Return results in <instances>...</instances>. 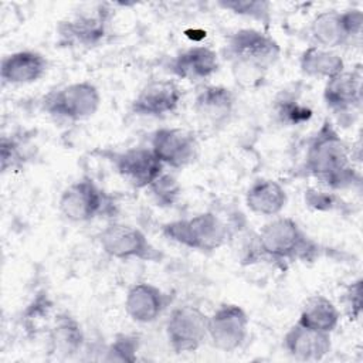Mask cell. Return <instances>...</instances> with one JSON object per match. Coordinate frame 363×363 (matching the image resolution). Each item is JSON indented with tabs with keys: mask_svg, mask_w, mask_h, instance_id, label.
Segmentation results:
<instances>
[{
	"mask_svg": "<svg viewBox=\"0 0 363 363\" xmlns=\"http://www.w3.org/2000/svg\"><path fill=\"white\" fill-rule=\"evenodd\" d=\"M301 170L333 191L352 189L362 180L352 162L349 145L330 118H325L309 138Z\"/></svg>",
	"mask_w": 363,
	"mask_h": 363,
	"instance_id": "cell-1",
	"label": "cell"
},
{
	"mask_svg": "<svg viewBox=\"0 0 363 363\" xmlns=\"http://www.w3.org/2000/svg\"><path fill=\"white\" fill-rule=\"evenodd\" d=\"M223 55L230 62L237 84L242 88H255L278 62L281 45L268 33L244 27L225 35Z\"/></svg>",
	"mask_w": 363,
	"mask_h": 363,
	"instance_id": "cell-2",
	"label": "cell"
},
{
	"mask_svg": "<svg viewBox=\"0 0 363 363\" xmlns=\"http://www.w3.org/2000/svg\"><path fill=\"white\" fill-rule=\"evenodd\" d=\"M264 259L275 262H315L325 248L291 217L277 216L257 233Z\"/></svg>",
	"mask_w": 363,
	"mask_h": 363,
	"instance_id": "cell-3",
	"label": "cell"
},
{
	"mask_svg": "<svg viewBox=\"0 0 363 363\" xmlns=\"http://www.w3.org/2000/svg\"><path fill=\"white\" fill-rule=\"evenodd\" d=\"M160 233L166 240L203 254L220 250L230 237L228 225L214 211L163 223Z\"/></svg>",
	"mask_w": 363,
	"mask_h": 363,
	"instance_id": "cell-4",
	"label": "cell"
},
{
	"mask_svg": "<svg viewBox=\"0 0 363 363\" xmlns=\"http://www.w3.org/2000/svg\"><path fill=\"white\" fill-rule=\"evenodd\" d=\"M102 102L101 92L91 81H77L51 89L41 99V111L55 121L81 122L94 116Z\"/></svg>",
	"mask_w": 363,
	"mask_h": 363,
	"instance_id": "cell-5",
	"label": "cell"
},
{
	"mask_svg": "<svg viewBox=\"0 0 363 363\" xmlns=\"http://www.w3.org/2000/svg\"><path fill=\"white\" fill-rule=\"evenodd\" d=\"M96 238L101 250L113 259L160 264L166 257L140 228L132 224L111 221L98 233Z\"/></svg>",
	"mask_w": 363,
	"mask_h": 363,
	"instance_id": "cell-6",
	"label": "cell"
},
{
	"mask_svg": "<svg viewBox=\"0 0 363 363\" xmlns=\"http://www.w3.org/2000/svg\"><path fill=\"white\" fill-rule=\"evenodd\" d=\"M58 210L67 221L78 224L113 214L115 204L92 177L81 176L61 191Z\"/></svg>",
	"mask_w": 363,
	"mask_h": 363,
	"instance_id": "cell-7",
	"label": "cell"
},
{
	"mask_svg": "<svg viewBox=\"0 0 363 363\" xmlns=\"http://www.w3.org/2000/svg\"><path fill=\"white\" fill-rule=\"evenodd\" d=\"M111 20L112 9L108 4L77 11L58 21L55 27L58 43L65 47L94 48L108 35Z\"/></svg>",
	"mask_w": 363,
	"mask_h": 363,
	"instance_id": "cell-8",
	"label": "cell"
},
{
	"mask_svg": "<svg viewBox=\"0 0 363 363\" xmlns=\"http://www.w3.org/2000/svg\"><path fill=\"white\" fill-rule=\"evenodd\" d=\"M164 332L173 353H194L208 340V315L194 305L176 306L167 316Z\"/></svg>",
	"mask_w": 363,
	"mask_h": 363,
	"instance_id": "cell-9",
	"label": "cell"
},
{
	"mask_svg": "<svg viewBox=\"0 0 363 363\" xmlns=\"http://www.w3.org/2000/svg\"><path fill=\"white\" fill-rule=\"evenodd\" d=\"M250 332V316L237 305L224 302L208 315V342L220 352L231 353L244 346Z\"/></svg>",
	"mask_w": 363,
	"mask_h": 363,
	"instance_id": "cell-10",
	"label": "cell"
},
{
	"mask_svg": "<svg viewBox=\"0 0 363 363\" xmlns=\"http://www.w3.org/2000/svg\"><path fill=\"white\" fill-rule=\"evenodd\" d=\"M104 157L113 170L132 187L147 189V186L164 172L163 163L150 147L135 146L125 150H105Z\"/></svg>",
	"mask_w": 363,
	"mask_h": 363,
	"instance_id": "cell-11",
	"label": "cell"
},
{
	"mask_svg": "<svg viewBox=\"0 0 363 363\" xmlns=\"http://www.w3.org/2000/svg\"><path fill=\"white\" fill-rule=\"evenodd\" d=\"M149 147L164 167L172 169H183L199 156L196 135L183 128H157L150 133Z\"/></svg>",
	"mask_w": 363,
	"mask_h": 363,
	"instance_id": "cell-12",
	"label": "cell"
},
{
	"mask_svg": "<svg viewBox=\"0 0 363 363\" xmlns=\"http://www.w3.org/2000/svg\"><path fill=\"white\" fill-rule=\"evenodd\" d=\"M183 91L174 79H152L130 101L132 115L142 118H164L177 111Z\"/></svg>",
	"mask_w": 363,
	"mask_h": 363,
	"instance_id": "cell-13",
	"label": "cell"
},
{
	"mask_svg": "<svg viewBox=\"0 0 363 363\" xmlns=\"http://www.w3.org/2000/svg\"><path fill=\"white\" fill-rule=\"evenodd\" d=\"M173 294L146 281L132 284L125 295V312L130 320L147 325L157 320L173 303Z\"/></svg>",
	"mask_w": 363,
	"mask_h": 363,
	"instance_id": "cell-14",
	"label": "cell"
},
{
	"mask_svg": "<svg viewBox=\"0 0 363 363\" xmlns=\"http://www.w3.org/2000/svg\"><path fill=\"white\" fill-rule=\"evenodd\" d=\"M237 108L235 92L225 85H203L193 101L196 116L213 129L228 125Z\"/></svg>",
	"mask_w": 363,
	"mask_h": 363,
	"instance_id": "cell-15",
	"label": "cell"
},
{
	"mask_svg": "<svg viewBox=\"0 0 363 363\" xmlns=\"http://www.w3.org/2000/svg\"><path fill=\"white\" fill-rule=\"evenodd\" d=\"M326 108L343 118L354 113L362 104V71L360 68L345 69L328 79L322 92Z\"/></svg>",
	"mask_w": 363,
	"mask_h": 363,
	"instance_id": "cell-16",
	"label": "cell"
},
{
	"mask_svg": "<svg viewBox=\"0 0 363 363\" xmlns=\"http://www.w3.org/2000/svg\"><path fill=\"white\" fill-rule=\"evenodd\" d=\"M166 69L179 79L200 82L211 78L220 69L218 54L206 45H191L174 54Z\"/></svg>",
	"mask_w": 363,
	"mask_h": 363,
	"instance_id": "cell-17",
	"label": "cell"
},
{
	"mask_svg": "<svg viewBox=\"0 0 363 363\" xmlns=\"http://www.w3.org/2000/svg\"><path fill=\"white\" fill-rule=\"evenodd\" d=\"M48 68V58L43 52L18 50L1 58L0 78L3 85H28L44 78Z\"/></svg>",
	"mask_w": 363,
	"mask_h": 363,
	"instance_id": "cell-18",
	"label": "cell"
},
{
	"mask_svg": "<svg viewBox=\"0 0 363 363\" xmlns=\"http://www.w3.org/2000/svg\"><path fill=\"white\" fill-rule=\"evenodd\" d=\"M282 347L295 360L319 362L332 350V333L318 332L295 323L285 332Z\"/></svg>",
	"mask_w": 363,
	"mask_h": 363,
	"instance_id": "cell-19",
	"label": "cell"
},
{
	"mask_svg": "<svg viewBox=\"0 0 363 363\" xmlns=\"http://www.w3.org/2000/svg\"><path fill=\"white\" fill-rule=\"evenodd\" d=\"M48 350L58 359L75 357L85 347L81 322L69 312H58L48 328Z\"/></svg>",
	"mask_w": 363,
	"mask_h": 363,
	"instance_id": "cell-20",
	"label": "cell"
},
{
	"mask_svg": "<svg viewBox=\"0 0 363 363\" xmlns=\"http://www.w3.org/2000/svg\"><path fill=\"white\" fill-rule=\"evenodd\" d=\"M286 204L288 193L284 186L274 179H255L245 191L247 208L262 217L279 216Z\"/></svg>",
	"mask_w": 363,
	"mask_h": 363,
	"instance_id": "cell-21",
	"label": "cell"
},
{
	"mask_svg": "<svg viewBox=\"0 0 363 363\" xmlns=\"http://www.w3.org/2000/svg\"><path fill=\"white\" fill-rule=\"evenodd\" d=\"M298 64L305 77L325 81L346 69L345 60L339 52L318 45L306 47L301 52Z\"/></svg>",
	"mask_w": 363,
	"mask_h": 363,
	"instance_id": "cell-22",
	"label": "cell"
},
{
	"mask_svg": "<svg viewBox=\"0 0 363 363\" xmlns=\"http://www.w3.org/2000/svg\"><path fill=\"white\" fill-rule=\"evenodd\" d=\"M340 322L339 308L325 295L309 296L299 312L296 323L325 333H333Z\"/></svg>",
	"mask_w": 363,
	"mask_h": 363,
	"instance_id": "cell-23",
	"label": "cell"
},
{
	"mask_svg": "<svg viewBox=\"0 0 363 363\" xmlns=\"http://www.w3.org/2000/svg\"><path fill=\"white\" fill-rule=\"evenodd\" d=\"M309 34L313 40V45L328 50H336L349 44V40L343 31L339 10H323L313 16L309 23Z\"/></svg>",
	"mask_w": 363,
	"mask_h": 363,
	"instance_id": "cell-24",
	"label": "cell"
},
{
	"mask_svg": "<svg viewBox=\"0 0 363 363\" xmlns=\"http://www.w3.org/2000/svg\"><path fill=\"white\" fill-rule=\"evenodd\" d=\"M220 9L234 16L250 18L268 28L272 21V4L267 0H218Z\"/></svg>",
	"mask_w": 363,
	"mask_h": 363,
	"instance_id": "cell-25",
	"label": "cell"
},
{
	"mask_svg": "<svg viewBox=\"0 0 363 363\" xmlns=\"http://www.w3.org/2000/svg\"><path fill=\"white\" fill-rule=\"evenodd\" d=\"M30 146L20 135H3L0 139V169L1 173L20 170L30 160Z\"/></svg>",
	"mask_w": 363,
	"mask_h": 363,
	"instance_id": "cell-26",
	"label": "cell"
},
{
	"mask_svg": "<svg viewBox=\"0 0 363 363\" xmlns=\"http://www.w3.org/2000/svg\"><path fill=\"white\" fill-rule=\"evenodd\" d=\"M140 336L136 333H116L112 340L104 347L101 360L104 362H136L140 350Z\"/></svg>",
	"mask_w": 363,
	"mask_h": 363,
	"instance_id": "cell-27",
	"label": "cell"
},
{
	"mask_svg": "<svg viewBox=\"0 0 363 363\" xmlns=\"http://www.w3.org/2000/svg\"><path fill=\"white\" fill-rule=\"evenodd\" d=\"M305 206L318 213H347L350 211L349 203L336 191L329 189H316L308 187L303 191Z\"/></svg>",
	"mask_w": 363,
	"mask_h": 363,
	"instance_id": "cell-28",
	"label": "cell"
},
{
	"mask_svg": "<svg viewBox=\"0 0 363 363\" xmlns=\"http://www.w3.org/2000/svg\"><path fill=\"white\" fill-rule=\"evenodd\" d=\"M274 112L284 125H301L312 118V109L288 92H282L275 98Z\"/></svg>",
	"mask_w": 363,
	"mask_h": 363,
	"instance_id": "cell-29",
	"label": "cell"
},
{
	"mask_svg": "<svg viewBox=\"0 0 363 363\" xmlns=\"http://www.w3.org/2000/svg\"><path fill=\"white\" fill-rule=\"evenodd\" d=\"M147 190H149L153 201L156 203V206L163 207V208L173 207L182 194V186L177 182V179L173 174L166 173V172H163L160 176H157L147 186Z\"/></svg>",
	"mask_w": 363,
	"mask_h": 363,
	"instance_id": "cell-30",
	"label": "cell"
},
{
	"mask_svg": "<svg viewBox=\"0 0 363 363\" xmlns=\"http://www.w3.org/2000/svg\"><path fill=\"white\" fill-rule=\"evenodd\" d=\"M340 301L349 320H359L363 309V279L360 277L346 285Z\"/></svg>",
	"mask_w": 363,
	"mask_h": 363,
	"instance_id": "cell-31",
	"label": "cell"
},
{
	"mask_svg": "<svg viewBox=\"0 0 363 363\" xmlns=\"http://www.w3.org/2000/svg\"><path fill=\"white\" fill-rule=\"evenodd\" d=\"M339 11H340L342 27L349 43L357 40L362 35V30H363V11L356 7L339 10Z\"/></svg>",
	"mask_w": 363,
	"mask_h": 363,
	"instance_id": "cell-32",
	"label": "cell"
}]
</instances>
